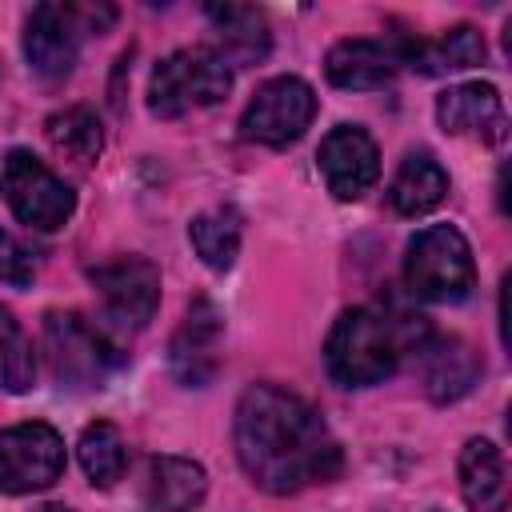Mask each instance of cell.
Segmentation results:
<instances>
[{"label": "cell", "mask_w": 512, "mask_h": 512, "mask_svg": "<svg viewBox=\"0 0 512 512\" xmlns=\"http://www.w3.org/2000/svg\"><path fill=\"white\" fill-rule=\"evenodd\" d=\"M232 444L248 480L272 496L328 484L340 472V444L320 412L280 384H252L240 396Z\"/></svg>", "instance_id": "obj_1"}, {"label": "cell", "mask_w": 512, "mask_h": 512, "mask_svg": "<svg viewBox=\"0 0 512 512\" xmlns=\"http://www.w3.org/2000/svg\"><path fill=\"white\" fill-rule=\"evenodd\" d=\"M424 332H408L404 320L380 312V308H348L340 312V320L332 324L328 340H324V364L328 376L344 388H368L380 384L384 376L396 372L400 356L412 352V344Z\"/></svg>", "instance_id": "obj_2"}, {"label": "cell", "mask_w": 512, "mask_h": 512, "mask_svg": "<svg viewBox=\"0 0 512 512\" xmlns=\"http://www.w3.org/2000/svg\"><path fill=\"white\" fill-rule=\"evenodd\" d=\"M404 284L412 296L432 304H456L476 288V260L460 228L428 224L408 240L404 252Z\"/></svg>", "instance_id": "obj_3"}, {"label": "cell", "mask_w": 512, "mask_h": 512, "mask_svg": "<svg viewBox=\"0 0 512 512\" xmlns=\"http://www.w3.org/2000/svg\"><path fill=\"white\" fill-rule=\"evenodd\" d=\"M232 88V68L216 48H176L168 52L148 80V108L160 120L188 116L196 108L220 104Z\"/></svg>", "instance_id": "obj_4"}, {"label": "cell", "mask_w": 512, "mask_h": 512, "mask_svg": "<svg viewBox=\"0 0 512 512\" xmlns=\"http://www.w3.org/2000/svg\"><path fill=\"white\" fill-rule=\"evenodd\" d=\"M44 356L52 376L64 388H100L124 364V352L116 348V340L92 320H84L80 312L44 316Z\"/></svg>", "instance_id": "obj_5"}, {"label": "cell", "mask_w": 512, "mask_h": 512, "mask_svg": "<svg viewBox=\"0 0 512 512\" xmlns=\"http://www.w3.org/2000/svg\"><path fill=\"white\" fill-rule=\"evenodd\" d=\"M112 24V8L96 16V8L80 4H36L24 20V56L28 68L44 80H64L76 64L80 36L104 32Z\"/></svg>", "instance_id": "obj_6"}, {"label": "cell", "mask_w": 512, "mask_h": 512, "mask_svg": "<svg viewBox=\"0 0 512 512\" xmlns=\"http://www.w3.org/2000/svg\"><path fill=\"white\" fill-rule=\"evenodd\" d=\"M0 192L12 216L36 232H56L76 212V192L28 148H12L0 168Z\"/></svg>", "instance_id": "obj_7"}, {"label": "cell", "mask_w": 512, "mask_h": 512, "mask_svg": "<svg viewBox=\"0 0 512 512\" xmlns=\"http://www.w3.org/2000/svg\"><path fill=\"white\" fill-rule=\"evenodd\" d=\"M316 116V92L300 76H276L256 88L240 116V136L264 148H288L304 136Z\"/></svg>", "instance_id": "obj_8"}, {"label": "cell", "mask_w": 512, "mask_h": 512, "mask_svg": "<svg viewBox=\"0 0 512 512\" xmlns=\"http://www.w3.org/2000/svg\"><path fill=\"white\" fill-rule=\"evenodd\" d=\"M64 472V440L52 424L28 420L0 432V492L28 496L56 484Z\"/></svg>", "instance_id": "obj_9"}, {"label": "cell", "mask_w": 512, "mask_h": 512, "mask_svg": "<svg viewBox=\"0 0 512 512\" xmlns=\"http://www.w3.org/2000/svg\"><path fill=\"white\" fill-rule=\"evenodd\" d=\"M88 280L96 284L104 312L116 328H144L156 316L160 304V268L148 256H108L88 268Z\"/></svg>", "instance_id": "obj_10"}, {"label": "cell", "mask_w": 512, "mask_h": 512, "mask_svg": "<svg viewBox=\"0 0 512 512\" xmlns=\"http://www.w3.org/2000/svg\"><path fill=\"white\" fill-rule=\"evenodd\" d=\"M320 172L336 200H360L380 176V148L360 124H340L320 140Z\"/></svg>", "instance_id": "obj_11"}, {"label": "cell", "mask_w": 512, "mask_h": 512, "mask_svg": "<svg viewBox=\"0 0 512 512\" xmlns=\"http://www.w3.org/2000/svg\"><path fill=\"white\" fill-rule=\"evenodd\" d=\"M220 332H224V320H220L216 304L212 300H196L188 308L180 332L168 344L172 376L184 388H204L216 376V368H220Z\"/></svg>", "instance_id": "obj_12"}, {"label": "cell", "mask_w": 512, "mask_h": 512, "mask_svg": "<svg viewBox=\"0 0 512 512\" xmlns=\"http://www.w3.org/2000/svg\"><path fill=\"white\" fill-rule=\"evenodd\" d=\"M412 352H416V368H420V384H424L428 400L452 404V400L472 392V384L480 376V360H476V352L460 336H432V332H424L412 344Z\"/></svg>", "instance_id": "obj_13"}, {"label": "cell", "mask_w": 512, "mask_h": 512, "mask_svg": "<svg viewBox=\"0 0 512 512\" xmlns=\"http://www.w3.org/2000/svg\"><path fill=\"white\" fill-rule=\"evenodd\" d=\"M436 120L448 136H472L484 144H500L508 136V112L492 84H456L436 96Z\"/></svg>", "instance_id": "obj_14"}, {"label": "cell", "mask_w": 512, "mask_h": 512, "mask_svg": "<svg viewBox=\"0 0 512 512\" xmlns=\"http://www.w3.org/2000/svg\"><path fill=\"white\" fill-rule=\"evenodd\" d=\"M400 68V56H396V44L392 36L388 40H372V36H348L340 44L328 48L324 56V76L336 84V88H352V92H364V88H384Z\"/></svg>", "instance_id": "obj_15"}, {"label": "cell", "mask_w": 512, "mask_h": 512, "mask_svg": "<svg viewBox=\"0 0 512 512\" xmlns=\"http://www.w3.org/2000/svg\"><path fill=\"white\" fill-rule=\"evenodd\" d=\"M392 44H396L400 64H408V68H416V72H424V76L476 68V64H484V56H488L484 36H480L472 24H456V28L440 32L436 40H424V36H392Z\"/></svg>", "instance_id": "obj_16"}, {"label": "cell", "mask_w": 512, "mask_h": 512, "mask_svg": "<svg viewBox=\"0 0 512 512\" xmlns=\"http://www.w3.org/2000/svg\"><path fill=\"white\" fill-rule=\"evenodd\" d=\"M208 492L204 464L188 456H152L140 484L144 512H192Z\"/></svg>", "instance_id": "obj_17"}, {"label": "cell", "mask_w": 512, "mask_h": 512, "mask_svg": "<svg viewBox=\"0 0 512 512\" xmlns=\"http://www.w3.org/2000/svg\"><path fill=\"white\" fill-rule=\"evenodd\" d=\"M456 476H460V496L472 512H504V504H508V464H504V452L492 440L472 436L460 448Z\"/></svg>", "instance_id": "obj_18"}, {"label": "cell", "mask_w": 512, "mask_h": 512, "mask_svg": "<svg viewBox=\"0 0 512 512\" xmlns=\"http://www.w3.org/2000/svg\"><path fill=\"white\" fill-rule=\"evenodd\" d=\"M204 16L216 28L224 64H256L272 48V32L260 8L252 4H208Z\"/></svg>", "instance_id": "obj_19"}, {"label": "cell", "mask_w": 512, "mask_h": 512, "mask_svg": "<svg viewBox=\"0 0 512 512\" xmlns=\"http://www.w3.org/2000/svg\"><path fill=\"white\" fill-rule=\"evenodd\" d=\"M448 196V172L432 152H408L388 184V204L400 216H424Z\"/></svg>", "instance_id": "obj_20"}, {"label": "cell", "mask_w": 512, "mask_h": 512, "mask_svg": "<svg viewBox=\"0 0 512 512\" xmlns=\"http://www.w3.org/2000/svg\"><path fill=\"white\" fill-rule=\"evenodd\" d=\"M44 136H48V144H52L60 156H68V160L80 164V168L96 164V156H100V148H104L100 116H96L88 104H68V108H60V112H52V116L44 120Z\"/></svg>", "instance_id": "obj_21"}, {"label": "cell", "mask_w": 512, "mask_h": 512, "mask_svg": "<svg viewBox=\"0 0 512 512\" xmlns=\"http://www.w3.org/2000/svg\"><path fill=\"white\" fill-rule=\"evenodd\" d=\"M76 452H80L84 476H88L96 488H112V484L124 476V468H128V444H124L120 428L108 424V420L88 424V428L80 432Z\"/></svg>", "instance_id": "obj_22"}, {"label": "cell", "mask_w": 512, "mask_h": 512, "mask_svg": "<svg viewBox=\"0 0 512 512\" xmlns=\"http://www.w3.org/2000/svg\"><path fill=\"white\" fill-rule=\"evenodd\" d=\"M188 240L196 248V256L212 268V272H228L236 264V252H240V216L232 208H212V212H200L192 224H188Z\"/></svg>", "instance_id": "obj_23"}, {"label": "cell", "mask_w": 512, "mask_h": 512, "mask_svg": "<svg viewBox=\"0 0 512 512\" xmlns=\"http://www.w3.org/2000/svg\"><path fill=\"white\" fill-rule=\"evenodd\" d=\"M36 380V352L24 336L20 320L0 304V388L4 392H28Z\"/></svg>", "instance_id": "obj_24"}, {"label": "cell", "mask_w": 512, "mask_h": 512, "mask_svg": "<svg viewBox=\"0 0 512 512\" xmlns=\"http://www.w3.org/2000/svg\"><path fill=\"white\" fill-rule=\"evenodd\" d=\"M32 276H36V256L12 232H0V280L24 288L32 284Z\"/></svg>", "instance_id": "obj_25"}, {"label": "cell", "mask_w": 512, "mask_h": 512, "mask_svg": "<svg viewBox=\"0 0 512 512\" xmlns=\"http://www.w3.org/2000/svg\"><path fill=\"white\" fill-rule=\"evenodd\" d=\"M32 512H72V508H64V504H40V508H32Z\"/></svg>", "instance_id": "obj_26"}]
</instances>
